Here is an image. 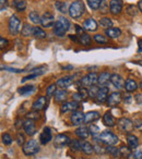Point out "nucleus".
<instances>
[{
	"label": "nucleus",
	"instance_id": "7ed1b4c3",
	"mask_svg": "<svg viewBox=\"0 0 142 159\" xmlns=\"http://www.w3.org/2000/svg\"><path fill=\"white\" fill-rule=\"evenodd\" d=\"M97 141L102 142L103 144L107 146H115L116 144H118L119 139H118L117 135H115L114 133L109 132V131H104L100 134Z\"/></svg>",
	"mask_w": 142,
	"mask_h": 159
},
{
	"label": "nucleus",
	"instance_id": "aec40b11",
	"mask_svg": "<svg viewBox=\"0 0 142 159\" xmlns=\"http://www.w3.org/2000/svg\"><path fill=\"white\" fill-rule=\"evenodd\" d=\"M83 30H85L88 32H95L97 30V23H96V21L94 19H88L83 23Z\"/></svg>",
	"mask_w": 142,
	"mask_h": 159
},
{
	"label": "nucleus",
	"instance_id": "6e6552de",
	"mask_svg": "<svg viewBox=\"0 0 142 159\" xmlns=\"http://www.w3.org/2000/svg\"><path fill=\"white\" fill-rule=\"evenodd\" d=\"M117 125L118 129L125 133H130L133 130V123L127 118H120L117 122Z\"/></svg>",
	"mask_w": 142,
	"mask_h": 159
},
{
	"label": "nucleus",
	"instance_id": "39448f33",
	"mask_svg": "<svg viewBox=\"0 0 142 159\" xmlns=\"http://www.w3.org/2000/svg\"><path fill=\"white\" fill-rule=\"evenodd\" d=\"M9 32L11 35H18L21 31V27H22V24H21V20L18 18L17 16H12L9 20Z\"/></svg>",
	"mask_w": 142,
	"mask_h": 159
},
{
	"label": "nucleus",
	"instance_id": "de8ad7c7",
	"mask_svg": "<svg viewBox=\"0 0 142 159\" xmlns=\"http://www.w3.org/2000/svg\"><path fill=\"white\" fill-rule=\"evenodd\" d=\"M2 143L5 144V145H10V144L12 143L11 135L8 134V133H5V134L2 135Z\"/></svg>",
	"mask_w": 142,
	"mask_h": 159
},
{
	"label": "nucleus",
	"instance_id": "b1692460",
	"mask_svg": "<svg viewBox=\"0 0 142 159\" xmlns=\"http://www.w3.org/2000/svg\"><path fill=\"white\" fill-rule=\"evenodd\" d=\"M127 144L131 149H135L139 146V139L133 134L127 135Z\"/></svg>",
	"mask_w": 142,
	"mask_h": 159
},
{
	"label": "nucleus",
	"instance_id": "a19ab883",
	"mask_svg": "<svg viewBox=\"0 0 142 159\" xmlns=\"http://www.w3.org/2000/svg\"><path fill=\"white\" fill-rule=\"evenodd\" d=\"M29 18H30V20H31V22H33L34 24L40 23V16L36 11H32L31 13L29 14Z\"/></svg>",
	"mask_w": 142,
	"mask_h": 159
},
{
	"label": "nucleus",
	"instance_id": "2eb2a0df",
	"mask_svg": "<svg viewBox=\"0 0 142 159\" xmlns=\"http://www.w3.org/2000/svg\"><path fill=\"white\" fill-rule=\"evenodd\" d=\"M46 105H47V98L44 97V96H40V97L33 102L32 109H33L34 111H40L46 108Z\"/></svg>",
	"mask_w": 142,
	"mask_h": 159
},
{
	"label": "nucleus",
	"instance_id": "3c124183",
	"mask_svg": "<svg viewBox=\"0 0 142 159\" xmlns=\"http://www.w3.org/2000/svg\"><path fill=\"white\" fill-rule=\"evenodd\" d=\"M72 98H73V100H74V102H81V100H83L82 96L80 95V93H79V92L74 93L73 96H72Z\"/></svg>",
	"mask_w": 142,
	"mask_h": 159
},
{
	"label": "nucleus",
	"instance_id": "4d7b16f0",
	"mask_svg": "<svg viewBox=\"0 0 142 159\" xmlns=\"http://www.w3.org/2000/svg\"><path fill=\"white\" fill-rule=\"evenodd\" d=\"M18 144L20 146L24 144V136H23V134H21V133L18 134Z\"/></svg>",
	"mask_w": 142,
	"mask_h": 159
},
{
	"label": "nucleus",
	"instance_id": "72a5a7b5",
	"mask_svg": "<svg viewBox=\"0 0 142 159\" xmlns=\"http://www.w3.org/2000/svg\"><path fill=\"white\" fill-rule=\"evenodd\" d=\"M67 98V92L61 89V91H58L55 93V100L56 102H64Z\"/></svg>",
	"mask_w": 142,
	"mask_h": 159
},
{
	"label": "nucleus",
	"instance_id": "1a4fd4ad",
	"mask_svg": "<svg viewBox=\"0 0 142 159\" xmlns=\"http://www.w3.org/2000/svg\"><path fill=\"white\" fill-rule=\"evenodd\" d=\"M72 139H70V137L66 134H58L55 137V141H54V145L57 148H62L64 146H69Z\"/></svg>",
	"mask_w": 142,
	"mask_h": 159
},
{
	"label": "nucleus",
	"instance_id": "0eeeda50",
	"mask_svg": "<svg viewBox=\"0 0 142 159\" xmlns=\"http://www.w3.org/2000/svg\"><path fill=\"white\" fill-rule=\"evenodd\" d=\"M76 31H77V35L79 37V43L83 46H89L92 42V38L90 35H88L87 33L83 32V27H80L79 25L76 26Z\"/></svg>",
	"mask_w": 142,
	"mask_h": 159
},
{
	"label": "nucleus",
	"instance_id": "f257e3e1",
	"mask_svg": "<svg viewBox=\"0 0 142 159\" xmlns=\"http://www.w3.org/2000/svg\"><path fill=\"white\" fill-rule=\"evenodd\" d=\"M69 27H70V22L68 21V19L64 18V16H60L58 18L57 22L54 25V34L59 37L66 35V33L69 31Z\"/></svg>",
	"mask_w": 142,
	"mask_h": 159
},
{
	"label": "nucleus",
	"instance_id": "e433bc0d",
	"mask_svg": "<svg viewBox=\"0 0 142 159\" xmlns=\"http://www.w3.org/2000/svg\"><path fill=\"white\" fill-rule=\"evenodd\" d=\"M35 91V87L32 86V85H27V86L21 87V89H18V93L21 94V95H29V94L33 93Z\"/></svg>",
	"mask_w": 142,
	"mask_h": 159
},
{
	"label": "nucleus",
	"instance_id": "393cba45",
	"mask_svg": "<svg viewBox=\"0 0 142 159\" xmlns=\"http://www.w3.org/2000/svg\"><path fill=\"white\" fill-rule=\"evenodd\" d=\"M111 74H109L108 72H102L98 75L97 84L100 85V86H103V85L107 84L108 81H111Z\"/></svg>",
	"mask_w": 142,
	"mask_h": 159
},
{
	"label": "nucleus",
	"instance_id": "4be33fe9",
	"mask_svg": "<svg viewBox=\"0 0 142 159\" xmlns=\"http://www.w3.org/2000/svg\"><path fill=\"white\" fill-rule=\"evenodd\" d=\"M103 123H104L106 126H115L117 122H116L115 118L113 117L111 112L107 111V112H105L104 116H103Z\"/></svg>",
	"mask_w": 142,
	"mask_h": 159
},
{
	"label": "nucleus",
	"instance_id": "4468645a",
	"mask_svg": "<svg viewBox=\"0 0 142 159\" xmlns=\"http://www.w3.org/2000/svg\"><path fill=\"white\" fill-rule=\"evenodd\" d=\"M74 82V76L73 75H69V76H64L61 77L60 80L57 81V86L60 89H67L70 85H72Z\"/></svg>",
	"mask_w": 142,
	"mask_h": 159
},
{
	"label": "nucleus",
	"instance_id": "c85d7f7f",
	"mask_svg": "<svg viewBox=\"0 0 142 159\" xmlns=\"http://www.w3.org/2000/svg\"><path fill=\"white\" fill-rule=\"evenodd\" d=\"M81 150H82L84 154L91 155L94 152V147L89 143V142H83L81 141Z\"/></svg>",
	"mask_w": 142,
	"mask_h": 159
},
{
	"label": "nucleus",
	"instance_id": "ea45409f",
	"mask_svg": "<svg viewBox=\"0 0 142 159\" xmlns=\"http://www.w3.org/2000/svg\"><path fill=\"white\" fill-rule=\"evenodd\" d=\"M34 36H35L36 38H40V39H44V38H46V33H45V31H43L40 27H35L34 29Z\"/></svg>",
	"mask_w": 142,
	"mask_h": 159
},
{
	"label": "nucleus",
	"instance_id": "5fc2aeb1",
	"mask_svg": "<svg viewBox=\"0 0 142 159\" xmlns=\"http://www.w3.org/2000/svg\"><path fill=\"white\" fill-rule=\"evenodd\" d=\"M7 45H8V40L5 39L3 37H0V48L3 49Z\"/></svg>",
	"mask_w": 142,
	"mask_h": 159
},
{
	"label": "nucleus",
	"instance_id": "864d4df0",
	"mask_svg": "<svg viewBox=\"0 0 142 159\" xmlns=\"http://www.w3.org/2000/svg\"><path fill=\"white\" fill-rule=\"evenodd\" d=\"M2 70H8L10 71V72H16V73H21L23 72V70H21V69H12V68H8V66H2Z\"/></svg>",
	"mask_w": 142,
	"mask_h": 159
},
{
	"label": "nucleus",
	"instance_id": "5701e85b",
	"mask_svg": "<svg viewBox=\"0 0 142 159\" xmlns=\"http://www.w3.org/2000/svg\"><path fill=\"white\" fill-rule=\"evenodd\" d=\"M100 113L97 111H89L84 115V122L83 123H92L100 119Z\"/></svg>",
	"mask_w": 142,
	"mask_h": 159
},
{
	"label": "nucleus",
	"instance_id": "473e14b6",
	"mask_svg": "<svg viewBox=\"0 0 142 159\" xmlns=\"http://www.w3.org/2000/svg\"><path fill=\"white\" fill-rule=\"evenodd\" d=\"M119 152H120V157H122V158H129L131 156V148L129 146L127 147V146L122 145L119 148Z\"/></svg>",
	"mask_w": 142,
	"mask_h": 159
},
{
	"label": "nucleus",
	"instance_id": "09e8293b",
	"mask_svg": "<svg viewBox=\"0 0 142 159\" xmlns=\"http://www.w3.org/2000/svg\"><path fill=\"white\" fill-rule=\"evenodd\" d=\"M127 13L130 14V16H135V14H137V9H135V6H129L128 8H127Z\"/></svg>",
	"mask_w": 142,
	"mask_h": 159
},
{
	"label": "nucleus",
	"instance_id": "bf43d9fd",
	"mask_svg": "<svg viewBox=\"0 0 142 159\" xmlns=\"http://www.w3.org/2000/svg\"><path fill=\"white\" fill-rule=\"evenodd\" d=\"M138 46H139L138 51H139V52H142V39H139V42H138Z\"/></svg>",
	"mask_w": 142,
	"mask_h": 159
},
{
	"label": "nucleus",
	"instance_id": "c9c22d12",
	"mask_svg": "<svg viewBox=\"0 0 142 159\" xmlns=\"http://www.w3.org/2000/svg\"><path fill=\"white\" fill-rule=\"evenodd\" d=\"M89 131H90V133L92 134V136L94 137V139H96V141H97L98 136H100V134H101L100 128H98V126H96V125H94V124H91V125L89 126Z\"/></svg>",
	"mask_w": 142,
	"mask_h": 159
},
{
	"label": "nucleus",
	"instance_id": "f8f14e48",
	"mask_svg": "<svg viewBox=\"0 0 142 159\" xmlns=\"http://www.w3.org/2000/svg\"><path fill=\"white\" fill-rule=\"evenodd\" d=\"M107 98H108V89L107 87H101L100 89H98L97 94H96V97L94 98L95 99V102H97V104H104V102H107Z\"/></svg>",
	"mask_w": 142,
	"mask_h": 159
},
{
	"label": "nucleus",
	"instance_id": "dca6fc26",
	"mask_svg": "<svg viewBox=\"0 0 142 159\" xmlns=\"http://www.w3.org/2000/svg\"><path fill=\"white\" fill-rule=\"evenodd\" d=\"M109 10L114 16H117L122 10V0H111L109 2Z\"/></svg>",
	"mask_w": 142,
	"mask_h": 159
},
{
	"label": "nucleus",
	"instance_id": "bb28decb",
	"mask_svg": "<svg viewBox=\"0 0 142 159\" xmlns=\"http://www.w3.org/2000/svg\"><path fill=\"white\" fill-rule=\"evenodd\" d=\"M137 89H138V84L135 80L128 79L126 82H125V89H126L127 92H129V93H130V92H135Z\"/></svg>",
	"mask_w": 142,
	"mask_h": 159
},
{
	"label": "nucleus",
	"instance_id": "13d9d810",
	"mask_svg": "<svg viewBox=\"0 0 142 159\" xmlns=\"http://www.w3.org/2000/svg\"><path fill=\"white\" fill-rule=\"evenodd\" d=\"M135 100H137L139 104H142V95H140V94L135 95Z\"/></svg>",
	"mask_w": 142,
	"mask_h": 159
},
{
	"label": "nucleus",
	"instance_id": "6ab92c4d",
	"mask_svg": "<svg viewBox=\"0 0 142 159\" xmlns=\"http://www.w3.org/2000/svg\"><path fill=\"white\" fill-rule=\"evenodd\" d=\"M51 137H53V135H51L50 129H49V128H44L43 132L40 133V144H43V145H46L47 143H49V142L51 141Z\"/></svg>",
	"mask_w": 142,
	"mask_h": 159
},
{
	"label": "nucleus",
	"instance_id": "37998d69",
	"mask_svg": "<svg viewBox=\"0 0 142 159\" xmlns=\"http://www.w3.org/2000/svg\"><path fill=\"white\" fill-rule=\"evenodd\" d=\"M94 40H95L96 43H98V44H106V43L108 42V39H107L105 36H102V35H100V34L94 35Z\"/></svg>",
	"mask_w": 142,
	"mask_h": 159
},
{
	"label": "nucleus",
	"instance_id": "ddd939ff",
	"mask_svg": "<svg viewBox=\"0 0 142 159\" xmlns=\"http://www.w3.org/2000/svg\"><path fill=\"white\" fill-rule=\"evenodd\" d=\"M79 108V102H66L62 104V106L60 107V112L66 113L69 111H77V109Z\"/></svg>",
	"mask_w": 142,
	"mask_h": 159
},
{
	"label": "nucleus",
	"instance_id": "412c9836",
	"mask_svg": "<svg viewBox=\"0 0 142 159\" xmlns=\"http://www.w3.org/2000/svg\"><path fill=\"white\" fill-rule=\"evenodd\" d=\"M111 83L118 89H121L122 87L125 86V82H124V79H122L120 75L118 74H111Z\"/></svg>",
	"mask_w": 142,
	"mask_h": 159
},
{
	"label": "nucleus",
	"instance_id": "9b49d317",
	"mask_svg": "<svg viewBox=\"0 0 142 159\" xmlns=\"http://www.w3.org/2000/svg\"><path fill=\"white\" fill-rule=\"evenodd\" d=\"M121 100H122L121 94H120L119 92H114V93L109 94L106 104L108 107H115V106H117V105H119Z\"/></svg>",
	"mask_w": 142,
	"mask_h": 159
},
{
	"label": "nucleus",
	"instance_id": "58836bf2",
	"mask_svg": "<svg viewBox=\"0 0 142 159\" xmlns=\"http://www.w3.org/2000/svg\"><path fill=\"white\" fill-rule=\"evenodd\" d=\"M100 24L102 27H104V29H109V27L113 26V21L111 20L109 18H102L100 20Z\"/></svg>",
	"mask_w": 142,
	"mask_h": 159
},
{
	"label": "nucleus",
	"instance_id": "8fccbe9b",
	"mask_svg": "<svg viewBox=\"0 0 142 159\" xmlns=\"http://www.w3.org/2000/svg\"><path fill=\"white\" fill-rule=\"evenodd\" d=\"M27 119H31V120H37L40 119V115L37 112H30L27 115Z\"/></svg>",
	"mask_w": 142,
	"mask_h": 159
},
{
	"label": "nucleus",
	"instance_id": "a878e982",
	"mask_svg": "<svg viewBox=\"0 0 142 159\" xmlns=\"http://www.w3.org/2000/svg\"><path fill=\"white\" fill-rule=\"evenodd\" d=\"M105 34H106V36L109 38H117L120 36L121 31H120L118 27H109V29L105 30Z\"/></svg>",
	"mask_w": 142,
	"mask_h": 159
},
{
	"label": "nucleus",
	"instance_id": "a211bd4d",
	"mask_svg": "<svg viewBox=\"0 0 142 159\" xmlns=\"http://www.w3.org/2000/svg\"><path fill=\"white\" fill-rule=\"evenodd\" d=\"M23 129H24L25 133L27 135H34L36 132V125L34 123V120L27 119L26 121L23 123Z\"/></svg>",
	"mask_w": 142,
	"mask_h": 159
},
{
	"label": "nucleus",
	"instance_id": "c03bdc74",
	"mask_svg": "<svg viewBox=\"0 0 142 159\" xmlns=\"http://www.w3.org/2000/svg\"><path fill=\"white\" fill-rule=\"evenodd\" d=\"M56 89H57V84H51L48 86V89H46V94L48 97H50V96L55 95V93L57 91H56Z\"/></svg>",
	"mask_w": 142,
	"mask_h": 159
},
{
	"label": "nucleus",
	"instance_id": "20e7f679",
	"mask_svg": "<svg viewBox=\"0 0 142 159\" xmlns=\"http://www.w3.org/2000/svg\"><path fill=\"white\" fill-rule=\"evenodd\" d=\"M40 152V144L35 139H30L23 145V152L26 156H32Z\"/></svg>",
	"mask_w": 142,
	"mask_h": 159
},
{
	"label": "nucleus",
	"instance_id": "f03ea898",
	"mask_svg": "<svg viewBox=\"0 0 142 159\" xmlns=\"http://www.w3.org/2000/svg\"><path fill=\"white\" fill-rule=\"evenodd\" d=\"M84 11L85 6L80 0H77V1L72 2L70 5V7H69V14H70L71 18L73 19H79L80 16H82Z\"/></svg>",
	"mask_w": 142,
	"mask_h": 159
},
{
	"label": "nucleus",
	"instance_id": "680f3d73",
	"mask_svg": "<svg viewBox=\"0 0 142 159\" xmlns=\"http://www.w3.org/2000/svg\"><path fill=\"white\" fill-rule=\"evenodd\" d=\"M138 9H139L140 11L142 12V0H140L139 3H138Z\"/></svg>",
	"mask_w": 142,
	"mask_h": 159
},
{
	"label": "nucleus",
	"instance_id": "e2e57ef3",
	"mask_svg": "<svg viewBox=\"0 0 142 159\" xmlns=\"http://www.w3.org/2000/svg\"><path fill=\"white\" fill-rule=\"evenodd\" d=\"M138 63H139V64H141V66H142V61H139V62H138Z\"/></svg>",
	"mask_w": 142,
	"mask_h": 159
},
{
	"label": "nucleus",
	"instance_id": "f704fd0d",
	"mask_svg": "<svg viewBox=\"0 0 142 159\" xmlns=\"http://www.w3.org/2000/svg\"><path fill=\"white\" fill-rule=\"evenodd\" d=\"M55 7L57 8L58 11H60L61 13H67V12H69L67 2H62V1H56Z\"/></svg>",
	"mask_w": 142,
	"mask_h": 159
},
{
	"label": "nucleus",
	"instance_id": "9d476101",
	"mask_svg": "<svg viewBox=\"0 0 142 159\" xmlns=\"http://www.w3.org/2000/svg\"><path fill=\"white\" fill-rule=\"evenodd\" d=\"M55 18H54L53 13L50 12H45L42 16H40V24L43 27H51L55 25Z\"/></svg>",
	"mask_w": 142,
	"mask_h": 159
},
{
	"label": "nucleus",
	"instance_id": "49530a36",
	"mask_svg": "<svg viewBox=\"0 0 142 159\" xmlns=\"http://www.w3.org/2000/svg\"><path fill=\"white\" fill-rule=\"evenodd\" d=\"M98 89H97L96 86H91L89 89H88V92H89V97H91V98H95L96 97V94H97V92H98Z\"/></svg>",
	"mask_w": 142,
	"mask_h": 159
},
{
	"label": "nucleus",
	"instance_id": "052dcab7",
	"mask_svg": "<svg viewBox=\"0 0 142 159\" xmlns=\"http://www.w3.org/2000/svg\"><path fill=\"white\" fill-rule=\"evenodd\" d=\"M125 97H126V98H125V102H130V100H131V96L130 95H126V96H125Z\"/></svg>",
	"mask_w": 142,
	"mask_h": 159
},
{
	"label": "nucleus",
	"instance_id": "7c9ffc66",
	"mask_svg": "<svg viewBox=\"0 0 142 159\" xmlns=\"http://www.w3.org/2000/svg\"><path fill=\"white\" fill-rule=\"evenodd\" d=\"M34 29L35 27H33V26H31L30 24H24L23 25V27H22V31H21V33H22V35L23 36H31V35H33L34 34Z\"/></svg>",
	"mask_w": 142,
	"mask_h": 159
},
{
	"label": "nucleus",
	"instance_id": "c756f323",
	"mask_svg": "<svg viewBox=\"0 0 142 159\" xmlns=\"http://www.w3.org/2000/svg\"><path fill=\"white\" fill-rule=\"evenodd\" d=\"M12 6H13L18 11H24L25 8H26V1H25V0H13Z\"/></svg>",
	"mask_w": 142,
	"mask_h": 159
},
{
	"label": "nucleus",
	"instance_id": "423d86ee",
	"mask_svg": "<svg viewBox=\"0 0 142 159\" xmlns=\"http://www.w3.org/2000/svg\"><path fill=\"white\" fill-rule=\"evenodd\" d=\"M97 79H98V75L96 73H89L88 75H85L84 77L80 80V84L82 86H88V87H91L94 86V85L97 83Z\"/></svg>",
	"mask_w": 142,
	"mask_h": 159
},
{
	"label": "nucleus",
	"instance_id": "603ef678",
	"mask_svg": "<svg viewBox=\"0 0 142 159\" xmlns=\"http://www.w3.org/2000/svg\"><path fill=\"white\" fill-rule=\"evenodd\" d=\"M133 159H142V152L140 149H137L132 155Z\"/></svg>",
	"mask_w": 142,
	"mask_h": 159
},
{
	"label": "nucleus",
	"instance_id": "2f4dec72",
	"mask_svg": "<svg viewBox=\"0 0 142 159\" xmlns=\"http://www.w3.org/2000/svg\"><path fill=\"white\" fill-rule=\"evenodd\" d=\"M105 152H106L107 154L111 155V156H113L114 158H118V157H120L119 148H116L115 146H107V148H106Z\"/></svg>",
	"mask_w": 142,
	"mask_h": 159
},
{
	"label": "nucleus",
	"instance_id": "a18cd8bd",
	"mask_svg": "<svg viewBox=\"0 0 142 159\" xmlns=\"http://www.w3.org/2000/svg\"><path fill=\"white\" fill-rule=\"evenodd\" d=\"M100 11L102 12V13H107L108 11H111V10H109V5L107 3L106 0H103V2L100 8Z\"/></svg>",
	"mask_w": 142,
	"mask_h": 159
},
{
	"label": "nucleus",
	"instance_id": "4c0bfd02",
	"mask_svg": "<svg viewBox=\"0 0 142 159\" xmlns=\"http://www.w3.org/2000/svg\"><path fill=\"white\" fill-rule=\"evenodd\" d=\"M87 2L92 10H98L101 8L103 0H87Z\"/></svg>",
	"mask_w": 142,
	"mask_h": 159
},
{
	"label": "nucleus",
	"instance_id": "f3484780",
	"mask_svg": "<svg viewBox=\"0 0 142 159\" xmlns=\"http://www.w3.org/2000/svg\"><path fill=\"white\" fill-rule=\"evenodd\" d=\"M70 120L73 125H80L84 122V113L82 111H73V113L71 115Z\"/></svg>",
	"mask_w": 142,
	"mask_h": 159
},
{
	"label": "nucleus",
	"instance_id": "6e6d98bb",
	"mask_svg": "<svg viewBox=\"0 0 142 159\" xmlns=\"http://www.w3.org/2000/svg\"><path fill=\"white\" fill-rule=\"evenodd\" d=\"M40 74H36V73H32V74H30V75H27V76H25L24 79H22V82H25V81H27V80H32V79H34V77H36V76H38Z\"/></svg>",
	"mask_w": 142,
	"mask_h": 159
},
{
	"label": "nucleus",
	"instance_id": "79ce46f5",
	"mask_svg": "<svg viewBox=\"0 0 142 159\" xmlns=\"http://www.w3.org/2000/svg\"><path fill=\"white\" fill-rule=\"evenodd\" d=\"M70 148L71 150H73V152H78V150H81V141H78V139H73V141H71L70 143Z\"/></svg>",
	"mask_w": 142,
	"mask_h": 159
},
{
	"label": "nucleus",
	"instance_id": "cd10ccee",
	"mask_svg": "<svg viewBox=\"0 0 142 159\" xmlns=\"http://www.w3.org/2000/svg\"><path fill=\"white\" fill-rule=\"evenodd\" d=\"M76 134H77V136H78V137L84 139H87V137L89 136L90 131H89V129L85 128V126H80V128H78L76 130Z\"/></svg>",
	"mask_w": 142,
	"mask_h": 159
}]
</instances>
